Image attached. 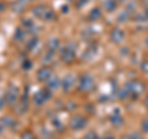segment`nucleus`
Instances as JSON below:
<instances>
[{"instance_id":"nucleus-1","label":"nucleus","mask_w":148,"mask_h":139,"mask_svg":"<svg viewBox=\"0 0 148 139\" xmlns=\"http://www.w3.org/2000/svg\"><path fill=\"white\" fill-rule=\"evenodd\" d=\"M106 139H111V138H106Z\"/></svg>"}]
</instances>
